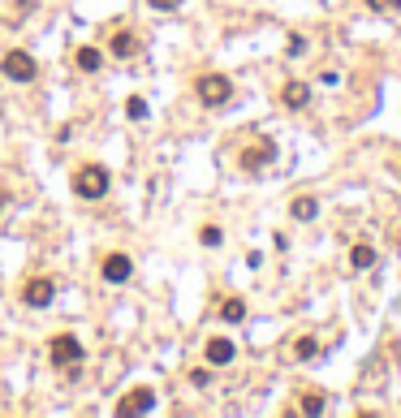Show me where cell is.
<instances>
[{"label": "cell", "mask_w": 401, "mask_h": 418, "mask_svg": "<svg viewBox=\"0 0 401 418\" xmlns=\"http://www.w3.org/2000/svg\"><path fill=\"white\" fill-rule=\"evenodd\" d=\"M78 69L82 74H95L99 69V52L95 47H78Z\"/></svg>", "instance_id": "9a60e30c"}, {"label": "cell", "mask_w": 401, "mask_h": 418, "mask_svg": "<svg viewBox=\"0 0 401 418\" xmlns=\"http://www.w3.org/2000/svg\"><path fill=\"white\" fill-rule=\"evenodd\" d=\"M108 186H112V177H108V169H99V164H87V169L74 173V194H78V198H104Z\"/></svg>", "instance_id": "6da1fadb"}, {"label": "cell", "mask_w": 401, "mask_h": 418, "mask_svg": "<svg viewBox=\"0 0 401 418\" xmlns=\"http://www.w3.org/2000/svg\"><path fill=\"white\" fill-rule=\"evenodd\" d=\"M302 414H324V397L319 392H307L302 397Z\"/></svg>", "instance_id": "2e32d148"}, {"label": "cell", "mask_w": 401, "mask_h": 418, "mask_svg": "<svg viewBox=\"0 0 401 418\" xmlns=\"http://www.w3.org/2000/svg\"><path fill=\"white\" fill-rule=\"evenodd\" d=\"M126 113H130V117H134V121H143V117H147V103H143V99H138V95H134V99H130V103H126Z\"/></svg>", "instance_id": "ac0fdd59"}, {"label": "cell", "mask_w": 401, "mask_h": 418, "mask_svg": "<svg viewBox=\"0 0 401 418\" xmlns=\"http://www.w3.org/2000/svg\"><path fill=\"white\" fill-rule=\"evenodd\" d=\"M52 293H56V285H52L48 276H39V281H26L22 302H26V306H48V302H52Z\"/></svg>", "instance_id": "52a82bcc"}, {"label": "cell", "mask_w": 401, "mask_h": 418, "mask_svg": "<svg viewBox=\"0 0 401 418\" xmlns=\"http://www.w3.org/2000/svg\"><path fill=\"white\" fill-rule=\"evenodd\" d=\"M194 86H199V99L207 103V108H224V103L234 99V82H229L224 74H203Z\"/></svg>", "instance_id": "7a4b0ae2"}, {"label": "cell", "mask_w": 401, "mask_h": 418, "mask_svg": "<svg viewBox=\"0 0 401 418\" xmlns=\"http://www.w3.org/2000/svg\"><path fill=\"white\" fill-rule=\"evenodd\" d=\"M220 320H224V324H238V320H246V302H242V298H224V306H220Z\"/></svg>", "instance_id": "7c38bea8"}, {"label": "cell", "mask_w": 401, "mask_h": 418, "mask_svg": "<svg viewBox=\"0 0 401 418\" xmlns=\"http://www.w3.org/2000/svg\"><path fill=\"white\" fill-rule=\"evenodd\" d=\"M220 237H224V233H220L216 225H207V229L199 233V242H203V246H220Z\"/></svg>", "instance_id": "e0dca14e"}, {"label": "cell", "mask_w": 401, "mask_h": 418, "mask_svg": "<svg viewBox=\"0 0 401 418\" xmlns=\"http://www.w3.org/2000/svg\"><path fill=\"white\" fill-rule=\"evenodd\" d=\"M0 207H5V198H0Z\"/></svg>", "instance_id": "7402d4cb"}, {"label": "cell", "mask_w": 401, "mask_h": 418, "mask_svg": "<svg viewBox=\"0 0 401 418\" xmlns=\"http://www.w3.org/2000/svg\"><path fill=\"white\" fill-rule=\"evenodd\" d=\"M155 9H177V0H151Z\"/></svg>", "instance_id": "44dd1931"}, {"label": "cell", "mask_w": 401, "mask_h": 418, "mask_svg": "<svg viewBox=\"0 0 401 418\" xmlns=\"http://www.w3.org/2000/svg\"><path fill=\"white\" fill-rule=\"evenodd\" d=\"M234 354H238V345L229 341V337H212V341H207V362H212V367H224V362H234Z\"/></svg>", "instance_id": "ba28073f"}, {"label": "cell", "mask_w": 401, "mask_h": 418, "mask_svg": "<svg viewBox=\"0 0 401 418\" xmlns=\"http://www.w3.org/2000/svg\"><path fill=\"white\" fill-rule=\"evenodd\" d=\"M315 354H319V345H315L311 337H302V341H298V358H315Z\"/></svg>", "instance_id": "d6986e66"}, {"label": "cell", "mask_w": 401, "mask_h": 418, "mask_svg": "<svg viewBox=\"0 0 401 418\" xmlns=\"http://www.w3.org/2000/svg\"><path fill=\"white\" fill-rule=\"evenodd\" d=\"M371 264H375V250H371L367 242H358V246L350 250V268H354V272H367Z\"/></svg>", "instance_id": "8fae6325"}, {"label": "cell", "mask_w": 401, "mask_h": 418, "mask_svg": "<svg viewBox=\"0 0 401 418\" xmlns=\"http://www.w3.org/2000/svg\"><path fill=\"white\" fill-rule=\"evenodd\" d=\"M130 272H134L130 254H108V259H104V281H108V285H126Z\"/></svg>", "instance_id": "8992f818"}, {"label": "cell", "mask_w": 401, "mask_h": 418, "mask_svg": "<svg viewBox=\"0 0 401 418\" xmlns=\"http://www.w3.org/2000/svg\"><path fill=\"white\" fill-rule=\"evenodd\" d=\"M151 405H155V392H151V388H130V392L117 401V414L130 418V414H147Z\"/></svg>", "instance_id": "277c9868"}, {"label": "cell", "mask_w": 401, "mask_h": 418, "mask_svg": "<svg viewBox=\"0 0 401 418\" xmlns=\"http://www.w3.org/2000/svg\"><path fill=\"white\" fill-rule=\"evenodd\" d=\"M112 52H117V57H134V35L117 30V35H112Z\"/></svg>", "instance_id": "5bb4252c"}, {"label": "cell", "mask_w": 401, "mask_h": 418, "mask_svg": "<svg viewBox=\"0 0 401 418\" xmlns=\"http://www.w3.org/2000/svg\"><path fill=\"white\" fill-rule=\"evenodd\" d=\"M272 155H276L272 147H246V151H242V169H246V173H259Z\"/></svg>", "instance_id": "9c48e42d"}, {"label": "cell", "mask_w": 401, "mask_h": 418, "mask_svg": "<svg viewBox=\"0 0 401 418\" xmlns=\"http://www.w3.org/2000/svg\"><path fill=\"white\" fill-rule=\"evenodd\" d=\"M52 362H56V367H70V362H82V345H78L70 332L52 337Z\"/></svg>", "instance_id": "5b68a950"}, {"label": "cell", "mask_w": 401, "mask_h": 418, "mask_svg": "<svg viewBox=\"0 0 401 418\" xmlns=\"http://www.w3.org/2000/svg\"><path fill=\"white\" fill-rule=\"evenodd\" d=\"M290 212H294V220H315V212H319V203L315 198H294V207H290Z\"/></svg>", "instance_id": "4fadbf2b"}, {"label": "cell", "mask_w": 401, "mask_h": 418, "mask_svg": "<svg viewBox=\"0 0 401 418\" xmlns=\"http://www.w3.org/2000/svg\"><path fill=\"white\" fill-rule=\"evenodd\" d=\"M280 99H285V108H307V99H311V86H302V82H290Z\"/></svg>", "instance_id": "30bf717a"}, {"label": "cell", "mask_w": 401, "mask_h": 418, "mask_svg": "<svg viewBox=\"0 0 401 418\" xmlns=\"http://www.w3.org/2000/svg\"><path fill=\"white\" fill-rule=\"evenodd\" d=\"M371 9H392V5H401V0H367Z\"/></svg>", "instance_id": "ffe728a7"}, {"label": "cell", "mask_w": 401, "mask_h": 418, "mask_svg": "<svg viewBox=\"0 0 401 418\" xmlns=\"http://www.w3.org/2000/svg\"><path fill=\"white\" fill-rule=\"evenodd\" d=\"M0 74L13 78V82H35V57L13 47V52H5V61H0Z\"/></svg>", "instance_id": "3957f363"}]
</instances>
